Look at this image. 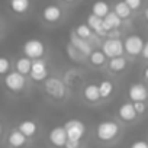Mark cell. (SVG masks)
<instances>
[{
	"instance_id": "cell-21",
	"label": "cell",
	"mask_w": 148,
	"mask_h": 148,
	"mask_svg": "<svg viewBox=\"0 0 148 148\" xmlns=\"http://www.w3.org/2000/svg\"><path fill=\"white\" fill-rule=\"evenodd\" d=\"M113 12H115L118 16H121L122 19H128V18L131 16V13H132V9L126 5L125 0H122V2H118V3L115 5Z\"/></svg>"
},
{
	"instance_id": "cell-27",
	"label": "cell",
	"mask_w": 148,
	"mask_h": 148,
	"mask_svg": "<svg viewBox=\"0 0 148 148\" xmlns=\"http://www.w3.org/2000/svg\"><path fill=\"white\" fill-rule=\"evenodd\" d=\"M10 70V61L6 57H0V76L8 74Z\"/></svg>"
},
{
	"instance_id": "cell-28",
	"label": "cell",
	"mask_w": 148,
	"mask_h": 148,
	"mask_svg": "<svg viewBox=\"0 0 148 148\" xmlns=\"http://www.w3.org/2000/svg\"><path fill=\"white\" fill-rule=\"evenodd\" d=\"M132 103H134V108H135V110H136L138 115L145 113V110H147V105H145V102H132Z\"/></svg>"
},
{
	"instance_id": "cell-16",
	"label": "cell",
	"mask_w": 148,
	"mask_h": 148,
	"mask_svg": "<svg viewBox=\"0 0 148 148\" xmlns=\"http://www.w3.org/2000/svg\"><path fill=\"white\" fill-rule=\"evenodd\" d=\"M26 135H23L19 129H13L10 134H9V136H8V142H9V145L10 147H13V148H21V147H23L25 144H26Z\"/></svg>"
},
{
	"instance_id": "cell-31",
	"label": "cell",
	"mask_w": 148,
	"mask_h": 148,
	"mask_svg": "<svg viewBox=\"0 0 148 148\" xmlns=\"http://www.w3.org/2000/svg\"><path fill=\"white\" fill-rule=\"evenodd\" d=\"M64 148H80V141L79 139H70L68 138Z\"/></svg>"
},
{
	"instance_id": "cell-36",
	"label": "cell",
	"mask_w": 148,
	"mask_h": 148,
	"mask_svg": "<svg viewBox=\"0 0 148 148\" xmlns=\"http://www.w3.org/2000/svg\"><path fill=\"white\" fill-rule=\"evenodd\" d=\"M64 2H67V3H73V2H76V0H64Z\"/></svg>"
},
{
	"instance_id": "cell-26",
	"label": "cell",
	"mask_w": 148,
	"mask_h": 148,
	"mask_svg": "<svg viewBox=\"0 0 148 148\" xmlns=\"http://www.w3.org/2000/svg\"><path fill=\"white\" fill-rule=\"evenodd\" d=\"M87 25L96 32V31H99V29L103 28V18L96 16L95 13H90V15L87 16Z\"/></svg>"
},
{
	"instance_id": "cell-22",
	"label": "cell",
	"mask_w": 148,
	"mask_h": 148,
	"mask_svg": "<svg viewBox=\"0 0 148 148\" xmlns=\"http://www.w3.org/2000/svg\"><path fill=\"white\" fill-rule=\"evenodd\" d=\"M109 68L115 73H121L126 68V60L121 55V57H115L109 60Z\"/></svg>"
},
{
	"instance_id": "cell-34",
	"label": "cell",
	"mask_w": 148,
	"mask_h": 148,
	"mask_svg": "<svg viewBox=\"0 0 148 148\" xmlns=\"http://www.w3.org/2000/svg\"><path fill=\"white\" fill-rule=\"evenodd\" d=\"M144 79H145V80L148 82V67H147V68L144 70Z\"/></svg>"
},
{
	"instance_id": "cell-11",
	"label": "cell",
	"mask_w": 148,
	"mask_h": 148,
	"mask_svg": "<svg viewBox=\"0 0 148 148\" xmlns=\"http://www.w3.org/2000/svg\"><path fill=\"white\" fill-rule=\"evenodd\" d=\"M61 16H62V10H61V8L57 6V5H48V6H45L44 10H42V18H44L47 22H49V23L58 22V21L61 19Z\"/></svg>"
},
{
	"instance_id": "cell-7",
	"label": "cell",
	"mask_w": 148,
	"mask_h": 148,
	"mask_svg": "<svg viewBox=\"0 0 148 148\" xmlns=\"http://www.w3.org/2000/svg\"><path fill=\"white\" fill-rule=\"evenodd\" d=\"M144 39L139 35H129L126 36V39L123 41V47H125V52L135 57L139 55L144 49Z\"/></svg>"
},
{
	"instance_id": "cell-37",
	"label": "cell",
	"mask_w": 148,
	"mask_h": 148,
	"mask_svg": "<svg viewBox=\"0 0 148 148\" xmlns=\"http://www.w3.org/2000/svg\"><path fill=\"white\" fill-rule=\"evenodd\" d=\"M0 136H2V123H0Z\"/></svg>"
},
{
	"instance_id": "cell-24",
	"label": "cell",
	"mask_w": 148,
	"mask_h": 148,
	"mask_svg": "<svg viewBox=\"0 0 148 148\" xmlns=\"http://www.w3.org/2000/svg\"><path fill=\"white\" fill-rule=\"evenodd\" d=\"M99 90H100L102 99H108L113 93V83L109 82V80H103V82L99 83Z\"/></svg>"
},
{
	"instance_id": "cell-32",
	"label": "cell",
	"mask_w": 148,
	"mask_h": 148,
	"mask_svg": "<svg viewBox=\"0 0 148 148\" xmlns=\"http://www.w3.org/2000/svg\"><path fill=\"white\" fill-rule=\"evenodd\" d=\"M108 36L109 38H119L121 36V32H119V29H112V31L108 32Z\"/></svg>"
},
{
	"instance_id": "cell-10",
	"label": "cell",
	"mask_w": 148,
	"mask_h": 148,
	"mask_svg": "<svg viewBox=\"0 0 148 148\" xmlns=\"http://www.w3.org/2000/svg\"><path fill=\"white\" fill-rule=\"evenodd\" d=\"M128 97L132 102H145L148 99V89L142 83H134L128 89Z\"/></svg>"
},
{
	"instance_id": "cell-29",
	"label": "cell",
	"mask_w": 148,
	"mask_h": 148,
	"mask_svg": "<svg viewBox=\"0 0 148 148\" xmlns=\"http://www.w3.org/2000/svg\"><path fill=\"white\" fill-rule=\"evenodd\" d=\"M125 2L132 10H138L142 5V0H125Z\"/></svg>"
},
{
	"instance_id": "cell-2",
	"label": "cell",
	"mask_w": 148,
	"mask_h": 148,
	"mask_svg": "<svg viewBox=\"0 0 148 148\" xmlns=\"http://www.w3.org/2000/svg\"><path fill=\"white\" fill-rule=\"evenodd\" d=\"M23 54L26 57H29L31 60H36L41 58L45 54V45L41 39L36 38H31L23 44Z\"/></svg>"
},
{
	"instance_id": "cell-6",
	"label": "cell",
	"mask_w": 148,
	"mask_h": 148,
	"mask_svg": "<svg viewBox=\"0 0 148 148\" xmlns=\"http://www.w3.org/2000/svg\"><path fill=\"white\" fill-rule=\"evenodd\" d=\"M45 92L54 97V99H62L65 96V87H64V83L57 79V77H48L45 80Z\"/></svg>"
},
{
	"instance_id": "cell-23",
	"label": "cell",
	"mask_w": 148,
	"mask_h": 148,
	"mask_svg": "<svg viewBox=\"0 0 148 148\" xmlns=\"http://www.w3.org/2000/svg\"><path fill=\"white\" fill-rule=\"evenodd\" d=\"M106 55H105V52L103 51H100V49H96V51H92L90 52V55H89V60H90V62L93 64V65H96V67H100V65H103L105 64V61H106Z\"/></svg>"
},
{
	"instance_id": "cell-3",
	"label": "cell",
	"mask_w": 148,
	"mask_h": 148,
	"mask_svg": "<svg viewBox=\"0 0 148 148\" xmlns=\"http://www.w3.org/2000/svg\"><path fill=\"white\" fill-rule=\"evenodd\" d=\"M102 51L108 58H115V57H121L125 52V47L119 38H108L102 45Z\"/></svg>"
},
{
	"instance_id": "cell-12",
	"label": "cell",
	"mask_w": 148,
	"mask_h": 148,
	"mask_svg": "<svg viewBox=\"0 0 148 148\" xmlns=\"http://www.w3.org/2000/svg\"><path fill=\"white\" fill-rule=\"evenodd\" d=\"M118 116L123 121V122H134L138 116L135 108H134V103H123L119 106L118 109Z\"/></svg>"
},
{
	"instance_id": "cell-15",
	"label": "cell",
	"mask_w": 148,
	"mask_h": 148,
	"mask_svg": "<svg viewBox=\"0 0 148 148\" xmlns=\"http://www.w3.org/2000/svg\"><path fill=\"white\" fill-rule=\"evenodd\" d=\"M122 25V18L118 16L115 12H109L105 18H103V29L105 31H112V29H118Z\"/></svg>"
},
{
	"instance_id": "cell-9",
	"label": "cell",
	"mask_w": 148,
	"mask_h": 148,
	"mask_svg": "<svg viewBox=\"0 0 148 148\" xmlns=\"http://www.w3.org/2000/svg\"><path fill=\"white\" fill-rule=\"evenodd\" d=\"M48 139H49L51 145H54L55 148H64L65 142L68 139V135H67V131H65L64 125L62 126H54L49 131Z\"/></svg>"
},
{
	"instance_id": "cell-8",
	"label": "cell",
	"mask_w": 148,
	"mask_h": 148,
	"mask_svg": "<svg viewBox=\"0 0 148 148\" xmlns=\"http://www.w3.org/2000/svg\"><path fill=\"white\" fill-rule=\"evenodd\" d=\"M29 76L32 80L35 82H45L48 79V68H47V62L42 58H36L32 60V68Z\"/></svg>"
},
{
	"instance_id": "cell-20",
	"label": "cell",
	"mask_w": 148,
	"mask_h": 148,
	"mask_svg": "<svg viewBox=\"0 0 148 148\" xmlns=\"http://www.w3.org/2000/svg\"><path fill=\"white\" fill-rule=\"evenodd\" d=\"M31 68H32V60L29 57H22L16 61V71H19L23 76L31 73Z\"/></svg>"
},
{
	"instance_id": "cell-14",
	"label": "cell",
	"mask_w": 148,
	"mask_h": 148,
	"mask_svg": "<svg viewBox=\"0 0 148 148\" xmlns=\"http://www.w3.org/2000/svg\"><path fill=\"white\" fill-rule=\"evenodd\" d=\"M83 97L90 102V103H96L97 100L102 99L100 96V90H99V84H95V83H90L84 87L83 90Z\"/></svg>"
},
{
	"instance_id": "cell-33",
	"label": "cell",
	"mask_w": 148,
	"mask_h": 148,
	"mask_svg": "<svg viewBox=\"0 0 148 148\" xmlns=\"http://www.w3.org/2000/svg\"><path fill=\"white\" fill-rule=\"evenodd\" d=\"M141 55L145 58V60H148V41L144 44V49H142V52H141Z\"/></svg>"
},
{
	"instance_id": "cell-13",
	"label": "cell",
	"mask_w": 148,
	"mask_h": 148,
	"mask_svg": "<svg viewBox=\"0 0 148 148\" xmlns=\"http://www.w3.org/2000/svg\"><path fill=\"white\" fill-rule=\"evenodd\" d=\"M71 44L82 52V55H87V57L90 55V52H92V45H90V42H89L87 39L80 38L76 32L71 34Z\"/></svg>"
},
{
	"instance_id": "cell-4",
	"label": "cell",
	"mask_w": 148,
	"mask_h": 148,
	"mask_svg": "<svg viewBox=\"0 0 148 148\" xmlns=\"http://www.w3.org/2000/svg\"><path fill=\"white\" fill-rule=\"evenodd\" d=\"M25 84H26V80H25V76L21 74L19 71H10L5 76V86L10 90V92H21L25 89Z\"/></svg>"
},
{
	"instance_id": "cell-18",
	"label": "cell",
	"mask_w": 148,
	"mask_h": 148,
	"mask_svg": "<svg viewBox=\"0 0 148 148\" xmlns=\"http://www.w3.org/2000/svg\"><path fill=\"white\" fill-rule=\"evenodd\" d=\"M18 129H19L23 135H26L28 138H31V136H34V135L36 134V131H38V125H36L34 121L26 119V121H22V122L19 123Z\"/></svg>"
},
{
	"instance_id": "cell-38",
	"label": "cell",
	"mask_w": 148,
	"mask_h": 148,
	"mask_svg": "<svg viewBox=\"0 0 148 148\" xmlns=\"http://www.w3.org/2000/svg\"><path fill=\"white\" fill-rule=\"evenodd\" d=\"M0 31H2V25H0Z\"/></svg>"
},
{
	"instance_id": "cell-19",
	"label": "cell",
	"mask_w": 148,
	"mask_h": 148,
	"mask_svg": "<svg viewBox=\"0 0 148 148\" xmlns=\"http://www.w3.org/2000/svg\"><path fill=\"white\" fill-rule=\"evenodd\" d=\"M109 12H110L109 3H108V2H105V0H97V2H95V3H93V6H92V13H95L96 16L105 18Z\"/></svg>"
},
{
	"instance_id": "cell-5",
	"label": "cell",
	"mask_w": 148,
	"mask_h": 148,
	"mask_svg": "<svg viewBox=\"0 0 148 148\" xmlns=\"http://www.w3.org/2000/svg\"><path fill=\"white\" fill-rule=\"evenodd\" d=\"M64 128L67 131V135L70 139H82L86 134V125L80 119H70L64 123Z\"/></svg>"
},
{
	"instance_id": "cell-35",
	"label": "cell",
	"mask_w": 148,
	"mask_h": 148,
	"mask_svg": "<svg viewBox=\"0 0 148 148\" xmlns=\"http://www.w3.org/2000/svg\"><path fill=\"white\" fill-rule=\"evenodd\" d=\"M144 18H145V19H147V22H148V8L144 10Z\"/></svg>"
},
{
	"instance_id": "cell-25",
	"label": "cell",
	"mask_w": 148,
	"mask_h": 148,
	"mask_svg": "<svg viewBox=\"0 0 148 148\" xmlns=\"http://www.w3.org/2000/svg\"><path fill=\"white\" fill-rule=\"evenodd\" d=\"M76 32L80 38H83V39H89V38H92V35H93V29L87 25V23H82V25H77L76 26Z\"/></svg>"
},
{
	"instance_id": "cell-1",
	"label": "cell",
	"mask_w": 148,
	"mask_h": 148,
	"mask_svg": "<svg viewBox=\"0 0 148 148\" xmlns=\"http://www.w3.org/2000/svg\"><path fill=\"white\" fill-rule=\"evenodd\" d=\"M119 135V125L115 121H102L96 126V138L100 142H112Z\"/></svg>"
},
{
	"instance_id": "cell-30",
	"label": "cell",
	"mask_w": 148,
	"mask_h": 148,
	"mask_svg": "<svg viewBox=\"0 0 148 148\" xmlns=\"http://www.w3.org/2000/svg\"><path fill=\"white\" fill-rule=\"evenodd\" d=\"M129 148H148V142L144 141V139H136L131 144Z\"/></svg>"
},
{
	"instance_id": "cell-17",
	"label": "cell",
	"mask_w": 148,
	"mask_h": 148,
	"mask_svg": "<svg viewBox=\"0 0 148 148\" xmlns=\"http://www.w3.org/2000/svg\"><path fill=\"white\" fill-rule=\"evenodd\" d=\"M9 6H10L12 12H15L18 15H23L31 8V0H9Z\"/></svg>"
}]
</instances>
